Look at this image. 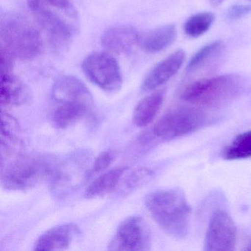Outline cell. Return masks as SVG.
<instances>
[{"instance_id":"6da1fadb","label":"cell","mask_w":251,"mask_h":251,"mask_svg":"<svg viewBox=\"0 0 251 251\" xmlns=\"http://www.w3.org/2000/svg\"><path fill=\"white\" fill-rule=\"evenodd\" d=\"M28 8L52 48L64 51L70 48L80 30V18L70 0H27Z\"/></svg>"},{"instance_id":"7a4b0ae2","label":"cell","mask_w":251,"mask_h":251,"mask_svg":"<svg viewBox=\"0 0 251 251\" xmlns=\"http://www.w3.org/2000/svg\"><path fill=\"white\" fill-rule=\"evenodd\" d=\"M51 117L58 128L65 129L83 119L93 106V97L76 77L62 75L54 82L51 92Z\"/></svg>"},{"instance_id":"3957f363","label":"cell","mask_w":251,"mask_h":251,"mask_svg":"<svg viewBox=\"0 0 251 251\" xmlns=\"http://www.w3.org/2000/svg\"><path fill=\"white\" fill-rule=\"evenodd\" d=\"M145 203L152 219L167 234L184 239L190 226V205L183 191L159 189L148 194Z\"/></svg>"},{"instance_id":"277c9868","label":"cell","mask_w":251,"mask_h":251,"mask_svg":"<svg viewBox=\"0 0 251 251\" xmlns=\"http://www.w3.org/2000/svg\"><path fill=\"white\" fill-rule=\"evenodd\" d=\"M0 38L1 45L23 61L36 58L43 50L40 33L28 20L16 13L1 15Z\"/></svg>"},{"instance_id":"5b68a950","label":"cell","mask_w":251,"mask_h":251,"mask_svg":"<svg viewBox=\"0 0 251 251\" xmlns=\"http://www.w3.org/2000/svg\"><path fill=\"white\" fill-rule=\"evenodd\" d=\"M242 87L239 76L224 75L194 82L184 89L181 98L197 106L220 108L237 98Z\"/></svg>"},{"instance_id":"8992f818","label":"cell","mask_w":251,"mask_h":251,"mask_svg":"<svg viewBox=\"0 0 251 251\" xmlns=\"http://www.w3.org/2000/svg\"><path fill=\"white\" fill-rule=\"evenodd\" d=\"M58 164L42 156L16 157L2 170V184L8 190H25L43 181H52Z\"/></svg>"},{"instance_id":"52a82bcc","label":"cell","mask_w":251,"mask_h":251,"mask_svg":"<svg viewBox=\"0 0 251 251\" xmlns=\"http://www.w3.org/2000/svg\"><path fill=\"white\" fill-rule=\"evenodd\" d=\"M206 122V115L201 109L189 107L175 108L155 123L152 133L161 140H171L193 133Z\"/></svg>"},{"instance_id":"ba28073f","label":"cell","mask_w":251,"mask_h":251,"mask_svg":"<svg viewBox=\"0 0 251 251\" xmlns=\"http://www.w3.org/2000/svg\"><path fill=\"white\" fill-rule=\"evenodd\" d=\"M86 77L107 92H116L123 86V75L119 63L108 52H96L88 55L82 64Z\"/></svg>"},{"instance_id":"9c48e42d","label":"cell","mask_w":251,"mask_h":251,"mask_svg":"<svg viewBox=\"0 0 251 251\" xmlns=\"http://www.w3.org/2000/svg\"><path fill=\"white\" fill-rule=\"evenodd\" d=\"M151 233L142 217L130 216L117 227L115 236L109 245L113 251H148L151 249Z\"/></svg>"},{"instance_id":"30bf717a","label":"cell","mask_w":251,"mask_h":251,"mask_svg":"<svg viewBox=\"0 0 251 251\" xmlns=\"http://www.w3.org/2000/svg\"><path fill=\"white\" fill-rule=\"evenodd\" d=\"M236 236L237 230L233 219L224 210H217L213 214L208 224L204 251H233Z\"/></svg>"},{"instance_id":"8fae6325","label":"cell","mask_w":251,"mask_h":251,"mask_svg":"<svg viewBox=\"0 0 251 251\" xmlns=\"http://www.w3.org/2000/svg\"><path fill=\"white\" fill-rule=\"evenodd\" d=\"M185 58L184 51L178 50L164 58L147 75L141 86L142 90L151 92L168 82L181 68Z\"/></svg>"},{"instance_id":"7c38bea8","label":"cell","mask_w":251,"mask_h":251,"mask_svg":"<svg viewBox=\"0 0 251 251\" xmlns=\"http://www.w3.org/2000/svg\"><path fill=\"white\" fill-rule=\"evenodd\" d=\"M139 34V32L133 26H114L102 35L101 44L111 53H127L135 45H137Z\"/></svg>"},{"instance_id":"4fadbf2b","label":"cell","mask_w":251,"mask_h":251,"mask_svg":"<svg viewBox=\"0 0 251 251\" xmlns=\"http://www.w3.org/2000/svg\"><path fill=\"white\" fill-rule=\"evenodd\" d=\"M80 233L77 225H61L47 230L36 241L35 251H61L70 247L75 238Z\"/></svg>"},{"instance_id":"5bb4252c","label":"cell","mask_w":251,"mask_h":251,"mask_svg":"<svg viewBox=\"0 0 251 251\" xmlns=\"http://www.w3.org/2000/svg\"><path fill=\"white\" fill-rule=\"evenodd\" d=\"M177 29L174 25H166L148 31L139 33L137 45L148 53H157L174 43Z\"/></svg>"},{"instance_id":"9a60e30c","label":"cell","mask_w":251,"mask_h":251,"mask_svg":"<svg viewBox=\"0 0 251 251\" xmlns=\"http://www.w3.org/2000/svg\"><path fill=\"white\" fill-rule=\"evenodd\" d=\"M29 98L28 89L14 73L1 75L0 101L2 107L21 105Z\"/></svg>"},{"instance_id":"2e32d148","label":"cell","mask_w":251,"mask_h":251,"mask_svg":"<svg viewBox=\"0 0 251 251\" xmlns=\"http://www.w3.org/2000/svg\"><path fill=\"white\" fill-rule=\"evenodd\" d=\"M165 97L164 91L154 92L140 100L133 113V124L142 127L152 123L162 106Z\"/></svg>"},{"instance_id":"e0dca14e","label":"cell","mask_w":251,"mask_h":251,"mask_svg":"<svg viewBox=\"0 0 251 251\" xmlns=\"http://www.w3.org/2000/svg\"><path fill=\"white\" fill-rule=\"evenodd\" d=\"M126 171V167H119L109 170L102 176H99L85 191V198L92 199L111 192L120 184L122 177Z\"/></svg>"},{"instance_id":"ac0fdd59","label":"cell","mask_w":251,"mask_h":251,"mask_svg":"<svg viewBox=\"0 0 251 251\" xmlns=\"http://www.w3.org/2000/svg\"><path fill=\"white\" fill-rule=\"evenodd\" d=\"M223 158L227 160L243 159L251 157V130L238 135L234 140L225 148Z\"/></svg>"},{"instance_id":"d6986e66","label":"cell","mask_w":251,"mask_h":251,"mask_svg":"<svg viewBox=\"0 0 251 251\" xmlns=\"http://www.w3.org/2000/svg\"><path fill=\"white\" fill-rule=\"evenodd\" d=\"M224 49V44L222 41H216L201 48L192 57L188 64L187 71L190 73L203 67L211 60L218 56Z\"/></svg>"},{"instance_id":"ffe728a7","label":"cell","mask_w":251,"mask_h":251,"mask_svg":"<svg viewBox=\"0 0 251 251\" xmlns=\"http://www.w3.org/2000/svg\"><path fill=\"white\" fill-rule=\"evenodd\" d=\"M214 21V15L212 13H199L186 20L183 30L189 37H200L209 30Z\"/></svg>"},{"instance_id":"44dd1931","label":"cell","mask_w":251,"mask_h":251,"mask_svg":"<svg viewBox=\"0 0 251 251\" xmlns=\"http://www.w3.org/2000/svg\"><path fill=\"white\" fill-rule=\"evenodd\" d=\"M152 173L151 170L145 168L136 169L133 170L127 177L126 181V189L134 190L141 185L145 184L151 177Z\"/></svg>"},{"instance_id":"7402d4cb","label":"cell","mask_w":251,"mask_h":251,"mask_svg":"<svg viewBox=\"0 0 251 251\" xmlns=\"http://www.w3.org/2000/svg\"><path fill=\"white\" fill-rule=\"evenodd\" d=\"M114 153L111 151H104V152H101L95 160L93 165L92 166L89 171V176H88L98 174V173L106 170L114 161Z\"/></svg>"},{"instance_id":"603a6c76","label":"cell","mask_w":251,"mask_h":251,"mask_svg":"<svg viewBox=\"0 0 251 251\" xmlns=\"http://www.w3.org/2000/svg\"><path fill=\"white\" fill-rule=\"evenodd\" d=\"M1 75L11 74L14 71V65H15L16 57L13 55L11 51L8 50L6 48L1 45Z\"/></svg>"},{"instance_id":"cb8c5ba5","label":"cell","mask_w":251,"mask_h":251,"mask_svg":"<svg viewBox=\"0 0 251 251\" xmlns=\"http://www.w3.org/2000/svg\"><path fill=\"white\" fill-rule=\"evenodd\" d=\"M251 12V5H233L227 11V17L230 20H236Z\"/></svg>"},{"instance_id":"d4e9b609","label":"cell","mask_w":251,"mask_h":251,"mask_svg":"<svg viewBox=\"0 0 251 251\" xmlns=\"http://www.w3.org/2000/svg\"><path fill=\"white\" fill-rule=\"evenodd\" d=\"M226 0H210L211 5L214 7H218L223 3Z\"/></svg>"},{"instance_id":"484cf974","label":"cell","mask_w":251,"mask_h":251,"mask_svg":"<svg viewBox=\"0 0 251 251\" xmlns=\"http://www.w3.org/2000/svg\"><path fill=\"white\" fill-rule=\"evenodd\" d=\"M245 250H246V251H251V239H250L249 243H248V246H247V248H245Z\"/></svg>"}]
</instances>
